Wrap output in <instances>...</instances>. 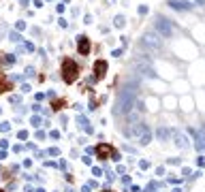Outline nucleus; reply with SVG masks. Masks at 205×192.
Segmentation results:
<instances>
[{
    "label": "nucleus",
    "mask_w": 205,
    "mask_h": 192,
    "mask_svg": "<svg viewBox=\"0 0 205 192\" xmlns=\"http://www.w3.org/2000/svg\"><path fill=\"white\" fill-rule=\"evenodd\" d=\"M62 79L66 81V83H75L77 81V77H79V66H77V62L71 60V58H64L62 60Z\"/></svg>",
    "instance_id": "obj_1"
},
{
    "label": "nucleus",
    "mask_w": 205,
    "mask_h": 192,
    "mask_svg": "<svg viewBox=\"0 0 205 192\" xmlns=\"http://www.w3.org/2000/svg\"><path fill=\"white\" fill-rule=\"evenodd\" d=\"M7 90H11V85L4 81V75L0 73V92H7Z\"/></svg>",
    "instance_id": "obj_7"
},
{
    "label": "nucleus",
    "mask_w": 205,
    "mask_h": 192,
    "mask_svg": "<svg viewBox=\"0 0 205 192\" xmlns=\"http://www.w3.org/2000/svg\"><path fill=\"white\" fill-rule=\"evenodd\" d=\"M77 49H79V53H81V56H88V51H90V41H88V36H79Z\"/></svg>",
    "instance_id": "obj_6"
},
{
    "label": "nucleus",
    "mask_w": 205,
    "mask_h": 192,
    "mask_svg": "<svg viewBox=\"0 0 205 192\" xmlns=\"http://www.w3.org/2000/svg\"><path fill=\"white\" fill-rule=\"evenodd\" d=\"M96 154H98V158H111L113 156V147L109 143H100V145H96Z\"/></svg>",
    "instance_id": "obj_3"
},
{
    "label": "nucleus",
    "mask_w": 205,
    "mask_h": 192,
    "mask_svg": "<svg viewBox=\"0 0 205 192\" xmlns=\"http://www.w3.org/2000/svg\"><path fill=\"white\" fill-rule=\"evenodd\" d=\"M143 43L147 45V47H154V49H158L160 47V38H158L154 32H147V34L143 36Z\"/></svg>",
    "instance_id": "obj_4"
},
{
    "label": "nucleus",
    "mask_w": 205,
    "mask_h": 192,
    "mask_svg": "<svg viewBox=\"0 0 205 192\" xmlns=\"http://www.w3.org/2000/svg\"><path fill=\"white\" fill-rule=\"evenodd\" d=\"M156 28L165 36H171V34H173V28H171V24H167V19H165V17H158V19H156Z\"/></svg>",
    "instance_id": "obj_2"
},
{
    "label": "nucleus",
    "mask_w": 205,
    "mask_h": 192,
    "mask_svg": "<svg viewBox=\"0 0 205 192\" xmlns=\"http://www.w3.org/2000/svg\"><path fill=\"white\" fill-rule=\"evenodd\" d=\"M105 192H111V190H105Z\"/></svg>",
    "instance_id": "obj_8"
},
{
    "label": "nucleus",
    "mask_w": 205,
    "mask_h": 192,
    "mask_svg": "<svg viewBox=\"0 0 205 192\" xmlns=\"http://www.w3.org/2000/svg\"><path fill=\"white\" fill-rule=\"evenodd\" d=\"M105 73H107V62L105 60H96L94 62V75H96V79H103Z\"/></svg>",
    "instance_id": "obj_5"
}]
</instances>
